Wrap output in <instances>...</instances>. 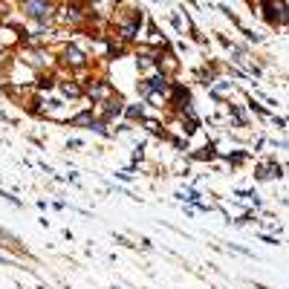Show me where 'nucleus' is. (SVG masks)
Here are the masks:
<instances>
[{
	"mask_svg": "<svg viewBox=\"0 0 289 289\" xmlns=\"http://www.w3.org/2000/svg\"><path fill=\"white\" fill-rule=\"evenodd\" d=\"M23 12L29 17H50V12H52V6H50V0H26V6H23Z\"/></svg>",
	"mask_w": 289,
	"mask_h": 289,
	"instance_id": "nucleus-1",
	"label": "nucleus"
},
{
	"mask_svg": "<svg viewBox=\"0 0 289 289\" xmlns=\"http://www.w3.org/2000/svg\"><path fill=\"white\" fill-rule=\"evenodd\" d=\"M64 61H67V64H72V67H84V64H87V55L78 50V47H67V50H64Z\"/></svg>",
	"mask_w": 289,
	"mask_h": 289,
	"instance_id": "nucleus-2",
	"label": "nucleus"
},
{
	"mask_svg": "<svg viewBox=\"0 0 289 289\" xmlns=\"http://www.w3.org/2000/svg\"><path fill=\"white\" fill-rule=\"evenodd\" d=\"M90 96H93L96 102H107V99H110V87L107 84H90Z\"/></svg>",
	"mask_w": 289,
	"mask_h": 289,
	"instance_id": "nucleus-3",
	"label": "nucleus"
},
{
	"mask_svg": "<svg viewBox=\"0 0 289 289\" xmlns=\"http://www.w3.org/2000/svg\"><path fill=\"white\" fill-rule=\"evenodd\" d=\"M260 176H263V179H269V176H281V168H278V165H269V168L260 171Z\"/></svg>",
	"mask_w": 289,
	"mask_h": 289,
	"instance_id": "nucleus-4",
	"label": "nucleus"
},
{
	"mask_svg": "<svg viewBox=\"0 0 289 289\" xmlns=\"http://www.w3.org/2000/svg\"><path fill=\"white\" fill-rule=\"evenodd\" d=\"M61 90H64V96H72V99H78V96H81V90H78L75 84H64Z\"/></svg>",
	"mask_w": 289,
	"mask_h": 289,
	"instance_id": "nucleus-5",
	"label": "nucleus"
},
{
	"mask_svg": "<svg viewBox=\"0 0 289 289\" xmlns=\"http://www.w3.org/2000/svg\"><path fill=\"white\" fill-rule=\"evenodd\" d=\"M72 124H93V116H90V113H81V116L72 119Z\"/></svg>",
	"mask_w": 289,
	"mask_h": 289,
	"instance_id": "nucleus-6",
	"label": "nucleus"
}]
</instances>
